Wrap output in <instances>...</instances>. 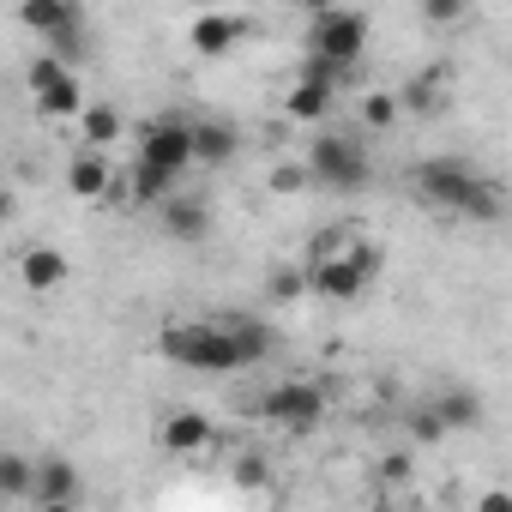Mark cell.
Here are the masks:
<instances>
[{"instance_id": "cell-1", "label": "cell", "mask_w": 512, "mask_h": 512, "mask_svg": "<svg viewBox=\"0 0 512 512\" xmlns=\"http://www.w3.org/2000/svg\"><path fill=\"white\" fill-rule=\"evenodd\" d=\"M410 187H416L422 205L470 217V223H500L506 217V187L494 175H482L476 163H464V157H422L410 169Z\"/></svg>"}, {"instance_id": "cell-2", "label": "cell", "mask_w": 512, "mask_h": 512, "mask_svg": "<svg viewBox=\"0 0 512 512\" xmlns=\"http://www.w3.org/2000/svg\"><path fill=\"white\" fill-rule=\"evenodd\" d=\"M157 356L175 362V368H193V374H235V368H253L223 314H217V320H169V326L157 332Z\"/></svg>"}, {"instance_id": "cell-3", "label": "cell", "mask_w": 512, "mask_h": 512, "mask_svg": "<svg viewBox=\"0 0 512 512\" xmlns=\"http://www.w3.org/2000/svg\"><path fill=\"white\" fill-rule=\"evenodd\" d=\"M308 278H314V296H326V302H356V296L380 278V247L362 241V235H344L332 253H314V260H308Z\"/></svg>"}, {"instance_id": "cell-4", "label": "cell", "mask_w": 512, "mask_h": 512, "mask_svg": "<svg viewBox=\"0 0 512 512\" xmlns=\"http://www.w3.org/2000/svg\"><path fill=\"white\" fill-rule=\"evenodd\" d=\"M19 25L25 31H37L43 43H49V55H61V61H79L85 55V7L79 0H19Z\"/></svg>"}, {"instance_id": "cell-5", "label": "cell", "mask_w": 512, "mask_h": 512, "mask_svg": "<svg viewBox=\"0 0 512 512\" xmlns=\"http://www.w3.org/2000/svg\"><path fill=\"white\" fill-rule=\"evenodd\" d=\"M308 169H314L320 187H338V193H362L368 175H374L362 139H350V133H320V139L308 145Z\"/></svg>"}, {"instance_id": "cell-6", "label": "cell", "mask_w": 512, "mask_h": 512, "mask_svg": "<svg viewBox=\"0 0 512 512\" xmlns=\"http://www.w3.org/2000/svg\"><path fill=\"white\" fill-rule=\"evenodd\" d=\"M260 416L272 428H284V434H314L326 422V392L314 380H284V386H272L260 398Z\"/></svg>"}, {"instance_id": "cell-7", "label": "cell", "mask_w": 512, "mask_h": 512, "mask_svg": "<svg viewBox=\"0 0 512 512\" xmlns=\"http://www.w3.org/2000/svg\"><path fill=\"white\" fill-rule=\"evenodd\" d=\"M308 49H314V55H332V61H344V67H356L362 49H368V13L344 7V0H338L332 13H314V25H308Z\"/></svg>"}, {"instance_id": "cell-8", "label": "cell", "mask_w": 512, "mask_h": 512, "mask_svg": "<svg viewBox=\"0 0 512 512\" xmlns=\"http://www.w3.org/2000/svg\"><path fill=\"white\" fill-rule=\"evenodd\" d=\"M31 97H37V109H43L49 121H73V115H85V97H79L73 61H61V55H43V61L31 67Z\"/></svg>"}, {"instance_id": "cell-9", "label": "cell", "mask_w": 512, "mask_h": 512, "mask_svg": "<svg viewBox=\"0 0 512 512\" xmlns=\"http://www.w3.org/2000/svg\"><path fill=\"white\" fill-rule=\"evenodd\" d=\"M139 157H151V163L187 175V169H193V121H187V115H157V121H145Z\"/></svg>"}, {"instance_id": "cell-10", "label": "cell", "mask_w": 512, "mask_h": 512, "mask_svg": "<svg viewBox=\"0 0 512 512\" xmlns=\"http://www.w3.org/2000/svg\"><path fill=\"white\" fill-rule=\"evenodd\" d=\"M211 440H217V428H211V416H199V410H169V416L157 422V446H163L169 458H199V452H211Z\"/></svg>"}, {"instance_id": "cell-11", "label": "cell", "mask_w": 512, "mask_h": 512, "mask_svg": "<svg viewBox=\"0 0 512 512\" xmlns=\"http://www.w3.org/2000/svg\"><path fill=\"white\" fill-rule=\"evenodd\" d=\"M79 494H85V482H79V464L73 458H43L37 464V506L43 512H73L79 506Z\"/></svg>"}, {"instance_id": "cell-12", "label": "cell", "mask_w": 512, "mask_h": 512, "mask_svg": "<svg viewBox=\"0 0 512 512\" xmlns=\"http://www.w3.org/2000/svg\"><path fill=\"white\" fill-rule=\"evenodd\" d=\"M247 31H253L247 19H229V13H199V19H193V31H187V43H193V55H199V61H223V55H229Z\"/></svg>"}, {"instance_id": "cell-13", "label": "cell", "mask_w": 512, "mask_h": 512, "mask_svg": "<svg viewBox=\"0 0 512 512\" xmlns=\"http://www.w3.org/2000/svg\"><path fill=\"white\" fill-rule=\"evenodd\" d=\"M235 151H241V133L229 121H217V115L193 121V163L199 169H223V163H235Z\"/></svg>"}, {"instance_id": "cell-14", "label": "cell", "mask_w": 512, "mask_h": 512, "mask_svg": "<svg viewBox=\"0 0 512 512\" xmlns=\"http://www.w3.org/2000/svg\"><path fill=\"white\" fill-rule=\"evenodd\" d=\"M109 187H115V163L103 157V145H85L67 163V193L73 199H109Z\"/></svg>"}, {"instance_id": "cell-15", "label": "cell", "mask_w": 512, "mask_h": 512, "mask_svg": "<svg viewBox=\"0 0 512 512\" xmlns=\"http://www.w3.org/2000/svg\"><path fill=\"white\" fill-rule=\"evenodd\" d=\"M284 109H290V121H308V127H314V121H326V115L338 109V85H320V79H302V73H296Z\"/></svg>"}, {"instance_id": "cell-16", "label": "cell", "mask_w": 512, "mask_h": 512, "mask_svg": "<svg viewBox=\"0 0 512 512\" xmlns=\"http://www.w3.org/2000/svg\"><path fill=\"white\" fill-rule=\"evenodd\" d=\"M205 229H211V211H205V199H163V235L169 241H205Z\"/></svg>"}, {"instance_id": "cell-17", "label": "cell", "mask_w": 512, "mask_h": 512, "mask_svg": "<svg viewBox=\"0 0 512 512\" xmlns=\"http://www.w3.org/2000/svg\"><path fill=\"white\" fill-rule=\"evenodd\" d=\"M175 193V169H163V163H151V157H139L133 169H127V199L133 205H163Z\"/></svg>"}, {"instance_id": "cell-18", "label": "cell", "mask_w": 512, "mask_h": 512, "mask_svg": "<svg viewBox=\"0 0 512 512\" xmlns=\"http://www.w3.org/2000/svg\"><path fill=\"white\" fill-rule=\"evenodd\" d=\"M428 404L440 410V422H446L452 434H464V428H482V398H476L470 386H440Z\"/></svg>"}, {"instance_id": "cell-19", "label": "cell", "mask_w": 512, "mask_h": 512, "mask_svg": "<svg viewBox=\"0 0 512 512\" xmlns=\"http://www.w3.org/2000/svg\"><path fill=\"white\" fill-rule=\"evenodd\" d=\"M19 278H25V290H61L67 284V253H55V247H31L25 260H19Z\"/></svg>"}, {"instance_id": "cell-20", "label": "cell", "mask_w": 512, "mask_h": 512, "mask_svg": "<svg viewBox=\"0 0 512 512\" xmlns=\"http://www.w3.org/2000/svg\"><path fill=\"white\" fill-rule=\"evenodd\" d=\"M37 494V464L25 452H0V500H31Z\"/></svg>"}, {"instance_id": "cell-21", "label": "cell", "mask_w": 512, "mask_h": 512, "mask_svg": "<svg viewBox=\"0 0 512 512\" xmlns=\"http://www.w3.org/2000/svg\"><path fill=\"white\" fill-rule=\"evenodd\" d=\"M229 320V332L241 338V350H247V362H266L272 350H278V332L266 326V320H247V314H223Z\"/></svg>"}, {"instance_id": "cell-22", "label": "cell", "mask_w": 512, "mask_h": 512, "mask_svg": "<svg viewBox=\"0 0 512 512\" xmlns=\"http://www.w3.org/2000/svg\"><path fill=\"white\" fill-rule=\"evenodd\" d=\"M79 133H85V145H115L121 139V109L115 103H85Z\"/></svg>"}, {"instance_id": "cell-23", "label": "cell", "mask_w": 512, "mask_h": 512, "mask_svg": "<svg viewBox=\"0 0 512 512\" xmlns=\"http://www.w3.org/2000/svg\"><path fill=\"white\" fill-rule=\"evenodd\" d=\"M308 290H314L308 266H272V278H266V296H272L278 308H296V302H302Z\"/></svg>"}, {"instance_id": "cell-24", "label": "cell", "mask_w": 512, "mask_h": 512, "mask_svg": "<svg viewBox=\"0 0 512 512\" xmlns=\"http://www.w3.org/2000/svg\"><path fill=\"white\" fill-rule=\"evenodd\" d=\"M446 73H434V67H422L410 85H404V109H416V115H434L440 103H446V85H440Z\"/></svg>"}, {"instance_id": "cell-25", "label": "cell", "mask_w": 512, "mask_h": 512, "mask_svg": "<svg viewBox=\"0 0 512 512\" xmlns=\"http://www.w3.org/2000/svg\"><path fill=\"white\" fill-rule=\"evenodd\" d=\"M398 115H404V97H392V91H368L362 97V127L386 133V127H398Z\"/></svg>"}, {"instance_id": "cell-26", "label": "cell", "mask_w": 512, "mask_h": 512, "mask_svg": "<svg viewBox=\"0 0 512 512\" xmlns=\"http://www.w3.org/2000/svg\"><path fill=\"white\" fill-rule=\"evenodd\" d=\"M416 13H422L434 31H446V25H458V19L470 13V0H416Z\"/></svg>"}, {"instance_id": "cell-27", "label": "cell", "mask_w": 512, "mask_h": 512, "mask_svg": "<svg viewBox=\"0 0 512 512\" xmlns=\"http://www.w3.org/2000/svg\"><path fill=\"white\" fill-rule=\"evenodd\" d=\"M266 187H272V193H302V187H314V169H308V163H278Z\"/></svg>"}, {"instance_id": "cell-28", "label": "cell", "mask_w": 512, "mask_h": 512, "mask_svg": "<svg viewBox=\"0 0 512 512\" xmlns=\"http://www.w3.org/2000/svg\"><path fill=\"white\" fill-rule=\"evenodd\" d=\"M410 434H416V440H422V446H440V440H446V434H452V428H446V422H440V410H434V404H422V410H416V416H410Z\"/></svg>"}, {"instance_id": "cell-29", "label": "cell", "mask_w": 512, "mask_h": 512, "mask_svg": "<svg viewBox=\"0 0 512 512\" xmlns=\"http://www.w3.org/2000/svg\"><path fill=\"white\" fill-rule=\"evenodd\" d=\"M260 476H266V458H253V452L235 458V482H260Z\"/></svg>"}, {"instance_id": "cell-30", "label": "cell", "mask_w": 512, "mask_h": 512, "mask_svg": "<svg viewBox=\"0 0 512 512\" xmlns=\"http://www.w3.org/2000/svg\"><path fill=\"white\" fill-rule=\"evenodd\" d=\"M380 476H392V482H404V476H410V458H404V452H392V458H380Z\"/></svg>"}, {"instance_id": "cell-31", "label": "cell", "mask_w": 512, "mask_h": 512, "mask_svg": "<svg viewBox=\"0 0 512 512\" xmlns=\"http://www.w3.org/2000/svg\"><path fill=\"white\" fill-rule=\"evenodd\" d=\"M302 7H308V19H314V13H332L338 0H302Z\"/></svg>"}]
</instances>
